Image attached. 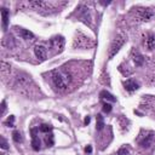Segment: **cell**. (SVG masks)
I'll list each match as a JSON object with an SVG mask.
<instances>
[{
  "mask_svg": "<svg viewBox=\"0 0 155 155\" xmlns=\"http://www.w3.org/2000/svg\"><path fill=\"white\" fill-rule=\"evenodd\" d=\"M90 121H91V118H90V116H86L85 120H84V124H85V125H88Z\"/></svg>",
  "mask_w": 155,
  "mask_h": 155,
  "instance_id": "obj_24",
  "label": "cell"
},
{
  "mask_svg": "<svg viewBox=\"0 0 155 155\" xmlns=\"http://www.w3.org/2000/svg\"><path fill=\"white\" fill-rule=\"evenodd\" d=\"M99 96H101V98H103V99H107V101H109V102H116V98L110 94V92H108L107 90H103V91H101V94H99Z\"/></svg>",
  "mask_w": 155,
  "mask_h": 155,
  "instance_id": "obj_13",
  "label": "cell"
},
{
  "mask_svg": "<svg viewBox=\"0 0 155 155\" xmlns=\"http://www.w3.org/2000/svg\"><path fill=\"white\" fill-rule=\"evenodd\" d=\"M85 153H86V154H91V153H92V147H91V145H87V147L85 148Z\"/></svg>",
  "mask_w": 155,
  "mask_h": 155,
  "instance_id": "obj_23",
  "label": "cell"
},
{
  "mask_svg": "<svg viewBox=\"0 0 155 155\" xmlns=\"http://www.w3.org/2000/svg\"><path fill=\"white\" fill-rule=\"evenodd\" d=\"M144 46H145V48H147L149 51L154 49V46H155V35H154L153 33H149V34H148L147 39L144 40Z\"/></svg>",
  "mask_w": 155,
  "mask_h": 155,
  "instance_id": "obj_10",
  "label": "cell"
},
{
  "mask_svg": "<svg viewBox=\"0 0 155 155\" xmlns=\"http://www.w3.org/2000/svg\"><path fill=\"white\" fill-rule=\"evenodd\" d=\"M64 38L62 35H58V37H55L50 40V45L51 48L55 49L57 52H62L63 51V48H64Z\"/></svg>",
  "mask_w": 155,
  "mask_h": 155,
  "instance_id": "obj_4",
  "label": "cell"
},
{
  "mask_svg": "<svg viewBox=\"0 0 155 155\" xmlns=\"http://www.w3.org/2000/svg\"><path fill=\"white\" fill-rule=\"evenodd\" d=\"M44 141H45V144L48 147H52L55 144V139H53V135L52 132L50 133H46V136L44 137Z\"/></svg>",
  "mask_w": 155,
  "mask_h": 155,
  "instance_id": "obj_15",
  "label": "cell"
},
{
  "mask_svg": "<svg viewBox=\"0 0 155 155\" xmlns=\"http://www.w3.org/2000/svg\"><path fill=\"white\" fill-rule=\"evenodd\" d=\"M34 53H35V56L40 61H45L46 57H48V50H46V48H45V46H42V45H37L35 46Z\"/></svg>",
  "mask_w": 155,
  "mask_h": 155,
  "instance_id": "obj_7",
  "label": "cell"
},
{
  "mask_svg": "<svg viewBox=\"0 0 155 155\" xmlns=\"http://www.w3.org/2000/svg\"><path fill=\"white\" fill-rule=\"evenodd\" d=\"M15 32H16L22 39H26V40L34 39V34L28 29H24V28H21V27H15Z\"/></svg>",
  "mask_w": 155,
  "mask_h": 155,
  "instance_id": "obj_5",
  "label": "cell"
},
{
  "mask_svg": "<svg viewBox=\"0 0 155 155\" xmlns=\"http://www.w3.org/2000/svg\"><path fill=\"white\" fill-rule=\"evenodd\" d=\"M0 147H1V149H4V150H6V149H9V144H7V142H6V139L1 136L0 137Z\"/></svg>",
  "mask_w": 155,
  "mask_h": 155,
  "instance_id": "obj_18",
  "label": "cell"
},
{
  "mask_svg": "<svg viewBox=\"0 0 155 155\" xmlns=\"http://www.w3.org/2000/svg\"><path fill=\"white\" fill-rule=\"evenodd\" d=\"M13 121H15V116L13 115H10L9 118H7V120L4 122L6 126H10V127H13Z\"/></svg>",
  "mask_w": 155,
  "mask_h": 155,
  "instance_id": "obj_19",
  "label": "cell"
},
{
  "mask_svg": "<svg viewBox=\"0 0 155 155\" xmlns=\"http://www.w3.org/2000/svg\"><path fill=\"white\" fill-rule=\"evenodd\" d=\"M5 112H6V102L3 101V102H1V115H4Z\"/></svg>",
  "mask_w": 155,
  "mask_h": 155,
  "instance_id": "obj_22",
  "label": "cell"
},
{
  "mask_svg": "<svg viewBox=\"0 0 155 155\" xmlns=\"http://www.w3.org/2000/svg\"><path fill=\"white\" fill-rule=\"evenodd\" d=\"M9 18H10V12L7 9L3 7L1 9V20H3V29L4 32L7 30V26H9Z\"/></svg>",
  "mask_w": 155,
  "mask_h": 155,
  "instance_id": "obj_9",
  "label": "cell"
},
{
  "mask_svg": "<svg viewBox=\"0 0 155 155\" xmlns=\"http://www.w3.org/2000/svg\"><path fill=\"white\" fill-rule=\"evenodd\" d=\"M38 132H39V127L38 129H32L30 130V133H32V148L38 151L40 149V139L38 137Z\"/></svg>",
  "mask_w": 155,
  "mask_h": 155,
  "instance_id": "obj_6",
  "label": "cell"
},
{
  "mask_svg": "<svg viewBox=\"0 0 155 155\" xmlns=\"http://www.w3.org/2000/svg\"><path fill=\"white\" fill-rule=\"evenodd\" d=\"M51 81L55 85V87L59 91H64L68 85L72 83V75L67 69H56L50 73Z\"/></svg>",
  "mask_w": 155,
  "mask_h": 155,
  "instance_id": "obj_1",
  "label": "cell"
},
{
  "mask_svg": "<svg viewBox=\"0 0 155 155\" xmlns=\"http://www.w3.org/2000/svg\"><path fill=\"white\" fill-rule=\"evenodd\" d=\"M116 155H129V149H127L126 147H122V148H120V149L118 150Z\"/></svg>",
  "mask_w": 155,
  "mask_h": 155,
  "instance_id": "obj_21",
  "label": "cell"
},
{
  "mask_svg": "<svg viewBox=\"0 0 155 155\" xmlns=\"http://www.w3.org/2000/svg\"><path fill=\"white\" fill-rule=\"evenodd\" d=\"M102 109H103V112L107 113V114H108V113H110V112H112V104H109V103H104Z\"/></svg>",
  "mask_w": 155,
  "mask_h": 155,
  "instance_id": "obj_20",
  "label": "cell"
},
{
  "mask_svg": "<svg viewBox=\"0 0 155 155\" xmlns=\"http://www.w3.org/2000/svg\"><path fill=\"white\" fill-rule=\"evenodd\" d=\"M104 119H103V116L101 115V114H97V116H96V130L97 131H102L103 129H104Z\"/></svg>",
  "mask_w": 155,
  "mask_h": 155,
  "instance_id": "obj_14",
  "label": "cell"
},
{
  "mask_svg": "<svg viewBox=\"0 0 155 155\" xmlns=\"http://www.w3.org/2000/svg\"><path fill=\"white\" fill-rule=\"evenodd\" d=\"M12 139H13L15 143H22V142H23L22 135H21L18 131H13V132H12Z\"/></svg>",
  "mask_w": 155,
  "mask_h": 155,
  "instance_id": "obj_17",
  "label": "cell"
},
{
  "mask_svg": "<svg viewBox=\"0 0 155 155\" xmlns=\"http://www.w3.org/2000/svg\"><path fill=\"white\" fill-rule=\"evenodd\" d=\"M122 85H124V87H125V90L129 91V92H133V91H136V90L139 88L138 83H136L133 79H127L126 81L122 83Z\"/></svg>",
  "mask_w": 155,
  "mask_h": 155,
  "instance_id": "obj_8",
  "label": "cell"
},
{
  "mask_svg": "<svg viewBox=\"0 0 155 155\" xmlns=\"http://www.w3.org/2000/svg\"><path fill=\"white\" fill-rule=\"evenodd\" d=\"M75 13L78 15V18H79V20H81L85 23L90 24V22H91V15H90L88 7H86L85 5H79V6L76 7Z\"/></svg>",
  "mask_w": 155,
  "mask_h": 155,
  "instance_id": "obj_3",
  "label": "cell"
},
{
  "mask_svg": "<svg viewBox=\"0 0 155 155\" xmlns=\"http://www.w3.org/2000/svg\"><path fill=\"white\" fill-rule=\"evenodd\" d=\"M52 126L51 125H48V124H42L41 126H39V131L40 132H42V133H50V132H52Z\"/></svg>",
  "mask_w": 155,
  "mask_h": 155,
  "instance_id": "obj_16",
  "label": "cell"
},
{
  "mask_svg": "<svg viewBox=\"0 0 155 155\" xmlns=\"http://www.w3.org/2000/svg\"><path fill=\"white\" fill-rule=\"evenodd\" d=\"M153 138H154V135H153V133L145 136L143 139H141V141H139V145H141L142 148H149V145H151Z\"/></svg>",
  "mask_w": 155,
  "mask_h": 155,
  "instance_id": "obj_11",
  "label": "cell"
},
{
  "mask_svg": "<svg viewBox=\"0 0 155 155\" xmlns=\"http://www.w3.org/2000/svg\"><path fill=\"white\" fill-rule=\"evenodd\" d=\"M125 41H126V38L124 35H116L113 39V41L109 46V51H108V57H109V59H112L119 52V50L122 48V45L125 44Z\"/></svg>",
  "mask_w": 155,
  "mask_h": 155,
  "instance_id": "obj_2",
  "label": "cell"
},
{
  "mask_svg": "<svg viewBox=\"0 0 155 155\" xmlns=\"http://www.w3.org/2000/svg\"><path fill=\"white\" fill-rule=\"evenodd\" d=\"M133 62L136 67H142L144 63V57L139 52H133Z\"/></svg>",
  "mask_w": 155,
  "mask_h": 155,
  "instance_id": "obj_12",
  "label": "cell"
}]
</instances>
